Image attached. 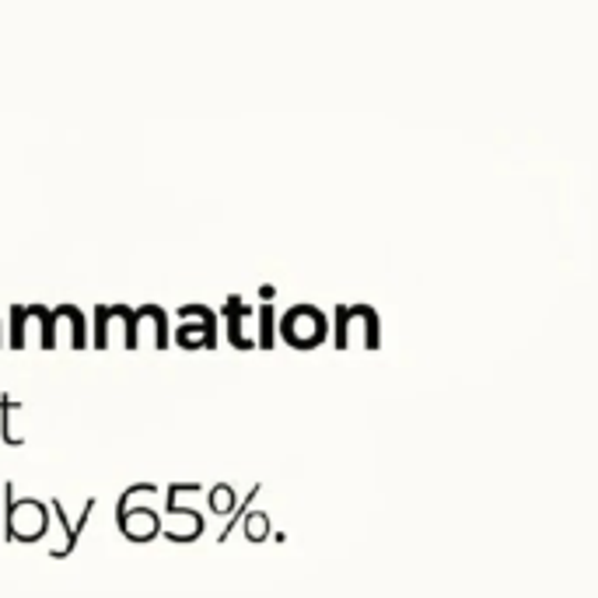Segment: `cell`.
<instances>
[{
    "label": "cell",
    "instance_id": "obj_10",
    "mask_svg": "<svg viewBox=\"0 0 598 598\" xmlns=\"http://www.w3.org/2000/svg\"><path fill=\"white\" fill-rule=\"evenodd\" d=\"M228 501H231V494H228V486H221V490H213L210 494V504L218 507V511H224L228 507Z\"/></svg>",
    "mask_w": 598,
    "mask_h": 598
},
{
    "label": "cell",
    "instance_id": "obj_7",
    "mask_svg": "<svg viewBox=\"0 0 598 598\" xmlns=\"http://www.w3.org/2000/svg\"><path fill=\"white\" fill-rule=\"evenodd\" d=\"M113 323H116V312L113 305H95V336H92V347L105 350L113 339Z\"/></svg>",
    "mask_w": 598,
    "mask_h": 598
},
{
    "label": "cell",
    "instance_id": "obj_3",
    "mask_svg": "<svg viewBox=\"0 0 598 598\" xmlns=\"http://www.w3.org/2000/svg\"><path fill=\"white\" fill-rule=\"evenodd\" d=\"M116 522L123 528V536L130 539V543H151L158 532H161V522L151 507H123L116 511Z\"/></svg>",
    "mask_w": 598,
    "mask_h": 598
},
{
    "label": "cell",
    "instance_id": "obj_8",
    "mask_svg": "<svg viewBox=\"0 0 598 598\" xmlns=\"http://www.w3.org/2000/svg\"><path fill=\"white\" fill-rule=\"evenodd\" d=\"M137 315H144L140 326H144V323L155 326V347L165 350V347H168V315H165V308H158V305H140Z\"/></svg>",
    "mask_w": 598,
    "mask_h": 598
},
{
    "label": "cell",
    "instance_id": "obj_4",
    "mask_svg": "<svg viewBox=\"0 0 598 598\" xmlns=\"http://www.w3.org/2000/svg\"><path fill=\"white\" fill-rule=\"evenodd\" d=\"M53 312H56L60 323H67V329H71V347H74V350L88 347V318H84V312H81L77 305H60V308H53Z\"/></svg>",
    "mask_w": 598,
    "mask_h": 598
},
{
    "label": "cell",
    "instance_id": "obj_1",
    "mask_svg": "<svg viewBox=\"0 0 598 598\" xmlns=\"http://www.w3.org/2000/svg\"><path fill=\"white\" fill-rule=\"evenodd\" d=\"M4 518H8L4 536L11 543H35L50 528V504H42L35 497L18 501L14 483H4Z\"/></svg>",
    "mask_w": 598,
    "mask_h": 598
},
{
    "label": "cell",
    "instance_id": "obj_9",
    "mask_svg": "<svg viewBox=\"0 0 598 598\" xmlns=\"http://www.w3.org/2000/svg\"><path fill=\"white\" fill-rule=\"evenodd\" d=\"M29 305H11V350H25L29 344Z\"/></svg>",
    "mask_w": 598,
    "mask_h": 598
},
{
    "label": "cell",
    "instance_id": "obj_2",
    "mask_svg": "<svg viewBox=\"0 0 598 598\" xmlns=\"http://www.w3.org/2000/svg\"><path fill=\"white\" fill-rule=\"evenodd\" d=\"M95 507H98V501L95 497H88L84 501V507H81V518L71 525V518H67V511H63V501H50V515H53V522L63 528V539H60V546H53V560H63V557H71V553L77 549V539H81V532L88 528V522H92V515H95Z\"/></svg>",
    "mask_w": 598,
    "mask_h": 598
},
{
    "label": "cell",
    "instance_id": "obj_6",
    "mask_svg": "<svg viewBox=\"0 0 598 598\" xmlns=\"http://www.w3.org/2000/svg\"><path fill=\"white\" fill-rule=\"evenodd\" d=\"M32 315L39 323V347L42 350H53L56 347V312L46 305H32Z\"/></svg>",
    "mask_w": 598,
    "mask_h": 598
},
{
    "label": "cell",
    "instance_id": "obj_5",
    "mask_svg": "<svg viewBox=\"0 0 598 598\" xmlns=\"http://www.w3.org/2000/svg\"><path fill=\"white\" fill-rule=\"evenodd\" d=\"M18 410H21V402L11 392L0 396V438H4V444H21V441H25V434H21L18 423H14Z\"/></svg>",
    "mask_w": 598,
    "mask_h": 598
}]
</instances>
